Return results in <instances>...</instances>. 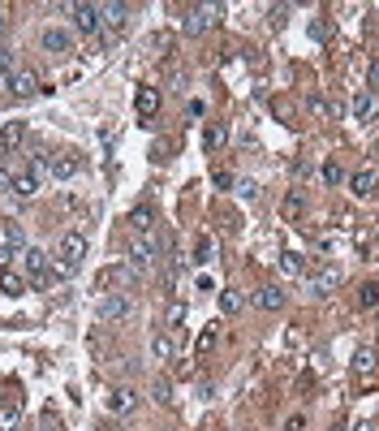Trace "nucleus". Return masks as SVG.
Here are the masks:
<instances>
[{"label": "nucleus", "mask_w": 379, "mask_h": 431, "mask_svg": "<svg viewBox=\"0 0 379 431\" xmlns=\"http://www.w3.org/2000/svg\"><path fill=\"white\" fill-rule=\"evenodd\" d=\"M39 43H43V52H47V57H65L69 48H73V35H69V31H61V27H47V31L39 35Z\"/></svg>", "instance_id": "9"}, {"label": "nucleus", "mask_w": 379, "mask_h": 431, "mask_svg": "<svg viewBox=\"0 0 379 431\" xmlns=\"http://www.w3.org/2000/svg\"><path fill=\"white\" fill-rule=\"evenodd\" d=\"M27 285H31V281H27L22 272H13V268H0V289H5V293H22Z\"/></svg>", "instance_id": "21"}, {"label": "nucleus", "mask_w": 379, "mask_h": 431, "mask_svg": "<svg viewBox=\"0 0 379 431\" xmlns=\"http://www.w3.org/2000/svg\"><path fill=\"white\" fill-rule=\"evenodd\" d=\"M353 431H375V427H371V423H358V427H353Z\"/></svg>", "instance_id": "42"}, {"label": "nucleus", "mask_w": 379, "mask_h": 431, "mask_svg": "<svg viewBox=\"0 0 379 431\" xmlns=\"http://www.w3.org/2000/svg\"><path fill=\"white\" fill-rule=\"evenodd\" d=\"M306 108H311L315 117H336V104H332V99H323V95H311Z\"/></svg>", "instance_id": "26"}, {"label": "nucleus", "mask_w": 379, "mask_h": 431, "mask_svg": "<svg viewBox=\"0 0 379 431\" xmlns=\"http://www.w3.org/2000/svg\"><path fill=\"white\" fill-rule=\"evenodd\" d=\"M17 250H27V233L17 220H0V268H9V259Z\"/></svg>", "instance_id": "5"}, {"label": "nucleus", "mask_w": 379, "mask_h": 431, "mask_svg": "<svg viewBox=\"0 0 379 431\" xmlns=\"http://www.w3.org/2000/svg\"><path fill=\"white\" fill-rule=\"evenodd\" d=\"M281 272L297 281V276H306V259H302V255H293V250H289V255H281Z\"/></svg>", "instance_id": "24"}, {"label": "nucleus", "mask_w": 379, "mask_h": 431, "mask_svg": "<svg viewBox=\"0 0 379 431\" xmlns=\"http://www.w3.org/2000/svg\"><path fill=\"white\" fill-rule=\"evenodd\" d=\"M5 87L17 95V99H31V95H39L43 91V82H39V73L31 69V65H17L9 78H5Z\"/></svg>", "instance_id": "6"}, {"label": "nucleus", "mask_w": 379, "mask_h": 431, "mask_svg": "<svg viewBox=\"0 0 379 431\" xmlns=\"http://www.w3.org/2000/svg\"><path fill=\"white\" fill-rule=\"evenodd\" d=\"M181 323H186V307L172 302V307H168V328H181Z\"/></svg>", "instance_id": "32"}, {"label": "nucleus", "mask_w": 379, "mask_h": 431, "mask_svg": "<svg viewBox=\"0 0 379 431\" xmlns=\"http://www.w3.org/2000/svg\"><path fill=\"white\" fill-rule=\"evenodd\" d=\"M78 168H82V156H78V151H61V156L47 164V173H52L57 182H69V177H78Z\"/></svg>", "instance_id": "11"}, {"label": "nucleus", "mask_w": 379, "mask_h": 431, "mask_svg": "<svg viewBox=\"0 0 379 431\" xmlns=\"http://www.w3.org/2000/svg\"><path fill=\"white\" fill-rule=\"evenodd\" d=\"M69 13H73V31L78 35H99V27H104V17H99V5H69Z\"/></svg>", "instance_id": "7"}, {"label": "nucleus", "mask_w": 379, "mask_h": 431, "mask_svg": "<svg viewBox=\"0 0 379 431\" xmlns=\"http://www.w3.org/2000/svg\"><path fill=\"white\" fill-rule=\"evenodd\" d=\"M211 255H216V246H211V238H203L198 242V263H211Z\"/></svg>", "instance_id": "34"}, {"label": "nucleus", "mask_w": 379, "mask_h": 431, "mask_svg": "<svg viewBox=\"0 0 379 431\" xmlns=\"http://www.w3.org/2000/svg\"><path fill=\"white\" fill-rule=\"evenodd\" d=\"M353 367H358V371H371V367H375V349H358V358H353Z\"/></svg>", "instance_id": "33"}, {"label": "nucleus", "mask_w": 379, "mask_h": 431, "mask_svg": "<svg viewBox=\"0 0 379 431\" xmlns=\"http://www.w3.org/2000/svg\"><path fill=\"white\" fill-rule=\"evenodd\" d=\"M224 143V130H220V125H211V130H207V151H216Z\"/></svg>", "instance_id": "35"}, {"label": "nucleus", "mask_w": 379, "mask_h": 431, "mask_svg": "<svg viewBox=\"0 0 379 431\" xmlns=\"http://www.w3.org/2000/svg\"><path fill=\"white\" fill-rule=\"evenodd\" d=\"M57 259L65 263V272H73V268L87 259V238H82L78 229H65V233L57 238Z\"/></svg>", "instance_id": "3"}, {"label": "nucleus", "mask_w": 379, "mask_h": 431, "mask_svg": "<svg viewBox=\"0 0 379 431\" xmlns=\"http://www.w3.org/2000/svg\"><path fill=\"white\" fill-rule=\"evenodd\" d=\"M349 190H353V194H358V198H371V194L379 190V168H375V164H366V168H358V173H353V177H349Z\"/></svg>", "instance_id": "10"}, {"label": "nucleus", "mask_w": 379, "mask_h": 431, "mask_svg": "<svg viewBox=\"0 0 379 431\" xmlns=\"http://www.w3.org/2000/svg\"><path fill=\"white\" fill-rule=\"evenodd\" d=\"M336 285H341V272H319L315 281H311V293H315V298H327Z\"/></svg>", "instance_id": "20"}, {"label": "nucleus", "mask_w": 379, "mask_h": 431, "mask_svg": "<svg viewBox=\"0 0 379 431\" xmlns=\"http://www.w3.org/2000/svg\"><path fill=\"white\" fill-rule=\"evenodd\" d=\"M216 337H220V328H203V333H198V345H194V349H198V353H207V349L216 345Z\"/></svg>", "instance_id": "29"}, {"label": "nucleus", "mask_w": 379, "mask_h": 431, "mask_svg": "<svg viewBox=\"0 0 379 431\" xmlns=\"http://www.w3.org/2000/svg\"><path fill=\"white\" fill-rule=\"evenodd\" d=\"M13 194H17V198L39 194V168H17V173H13Z\"/></svg>", "instance_id": "14"}, {"label": "nucleus", "mask_w": 379, "mask_h": 431, "mask_svg": "<svg viewBox=\"0 0 379 431\" xmlns=\"http://www.w3.org/2000/svg\"><path fill=\"white\" fill-rule=\"evenodd\" d=\"M17 69V61H13V52H9V48L5 43H0V78H9V73Z\"/></svg>", "instance_id": "30"}, {"label": "nucleus", "mask_w": 379, "mask_h": 431, "mask_svg": "<svg viewBox=\"0 0 379 431\" xmlns=\"http://www.w3.org/2000/svg\"><path fill=\"white\" fill-rule=\"evenodd\" d=\"M285 431H306V418H302V414H297V418H289V427H285Z\"/></svg>", "instance_id": "40"}, {"label": "nucleus", "mask_w": 379, "mask_h": 431, "mask_svg": "<svg viewBox=\"0 0 379 431\" xmlns=\"http://www.w3.org/2000/svg\"><path fill=\"white\" fill-rule=\"evenodd\" d=\"M285 216H302V198H297V194L285 198Z\"/></svg>", "instance_id": "36"}, {"label": "nucleus", "mask_w": 379, "mask_h": 431, "mask_svg": "<svg viewBox=\"0 0 379 431\" xmlns=\"http://www.w3.org/2000/svg\"><path fill=\"white\" fill-rule=\"evenodd\" d=\"M130 263L160 268V233H130Z\"/></svg>", "instance_id": "2"}, {"label": "nucleus", "mask_w": 379, "mask_h": 431, "mask_svg": "<svg viewBox=\"0 0 379 431\" xmlns=\"http://www.w3.org/2000/svg\"><path fill=\"white\" fill-rule=\"evenodd\" d=\"M250 302H255L259 311H285L289 293H285L281 285H263V289H255V293H250Z\"/></svg>", "instance_id": "8"}, {"label": "nucleus", "mask_w": 379, "mask_h": 431, "mask_svg": "<svg viewBox=\"0 0 379 431\" xmlns=\"http://www.w3.org/2000/svg\"><path fill=\"white\" fill-rule=\"evenodd\" d=\"M22 138H27V121H9L5 130H0V143H5V147H17Z\"/></svg>", "instance_id": "23"}, {"label": "nucleus", "mask_w": 379, "mask_h": 431, "mask_svg": "<svg viewBox=\"0 0 379 431\" xmlns=\"http://www.w3.org/2000/svg\"><path fill=\"white\" fill-rule=\"evenodd\" d=\"M5 35H9V17H5V13H0V39H5Z\"/></svg>", "instance_id": "41"}, {"label": "nucleus", "mask_w": 379, "mask_h": 431, "mask_svg": "<svg viewBox=\"0 0 379 431\" xmlns=\"http://www.w3.org/2000/svg\"><path fill=\"white\" fill-rule=\"evenodd\" d=\"M366 91H375L379 95V61L371 65V73H366Z\"/></svg>", "instance_id": "37"}, {"label": "nucleus", "mask_w": 379, "mask_h": 431, "mask_svg": "<svg viewBox=\"0 0 379 431\" xmlns=\"http://www.w3.org/2000/svg\"><path fill=\"white\" fill-rule=\"evenodd\" d=\"M151 358L168 363V358H172V341H168V337H151Z\"/></svg>", "instance_id": "27"}, {"label": "nucleus", "mask_w": 379, "mask_h": 431, "mask_svg": "<svg viewBox=\"0 0 379 431\" xmlns=\"http://www.w3.org/2000/svg\"><path fill=\"white\" fill-rule=\"evenodd\" d=\"M134 104H138V112H142V117H156V112H160V91H156V87H138Z\"/></svg>", "instance_id": "17"}, {"label": "nucleus", "mask_w": 379, "mask_h": 431, "mask_svg": "<svg viewBox=\"0 0 379 431\" xmlns=\"http://www.w3.org/2000/svg\"><path fill=\"white\" fill-rule=\"evenodd\" d=\"M198 431H220V427H198Z\"/></svg>", "instance_id": "43"}, {"label": "nucleus", "mask_w": 379, "mask_h": 431, "mask_svg": "<svg viewBox=\"0 0 379 431\" xmlns=\"http://www.w3.org/2000/svg\"><path fill=\"white\" fill-rule=\"evenodd\" d=\"M22 268H27V281L35 289H52V259H47V250L27 246L22 250Z\"/></svg>", "instance_id": "1"}, {"label": "nucleus", "mask_w": 379, "mask_h": 431, "mask_svg": "<svg viewBox=\"0 0 379 431\" xmlns=\"http://www.w3.org/2000/svg\"><path fill=\"white\" fill-rule=\"evenodd\" d=\"M99 17H104V27L121 31V27H125V17H130V5H99Z\"/></svg>", "instance_id": "19"}, {"label": "nucleus", "mask_w": 379, "mask_h": 431, "mask_svg": "<svg viewBox=\"0 0 379 431\" xmlns=\"http://www.w3.org/2000/svg\"><path fill=\"white\" fill-rule=\"evenodd\" d=\"M117 281H121V285H130V281H134V272L125 268V263H112V268H104V272L95 276V289L104 293V289H108V285H117Z\"/></svg>", "instance_id": "15"}, {"label": "nucleus", "mask_w": 379, "mask_h": 431, "mask_svg": "<svg viewBox=\"0 0 379 431\" xmlns=\"http://www.w3.org/2000/svg\"><path fill=\"white\" fill-rule=\"evenodd\" d=\"M134 405H138V393H134V388H112V393H108V410H112V414H134Z\"/></svg>", "instance_id": "16"}, {"label": "nucleus", "mask_w": 379, "mask_h": 431, "mask_svg": "<svg viewBox=\"0 0 379 431\" xmlns=\"http://www.w3.org/2000/svg\"><path fill=\"white\" fill-rule=\"evenodd\" d=\"M95 311H99V319H125V315H130V298H125V293H104Z\"/></svg>", "instance_id": "12"}, {"label": "nucleus", "mask_w": 379, "mask_h": 431, "mask_svg": "<svg viewBox=\"0 0 379 431\" xmlns=\"http://www.w3.org/2000/svg\"><path fill=\"white\" fill-rule=\"evenodd\" d=\"M220 17H224V5H194V9H186V17H181V31H186V35H203L207 27H216Z\"/></svg>", "instance_id": "4"}, {"label": "nucleus", "mask_w": 379, "mask_h": 431, "mask_svg": "<svg viewBox=\"0 0 379 431\" xmlns=\"http://www.w3.org/2000/svg\"><path fill=\"white\" fill-rule=\"evenodd\" d=\"M17 418H22V401H5V405H0V431H13Z\"/></svg>", "instance_id": "22"}, {"label": "nucleus", "mask_w": 379, "mask_h": 431, "mask_svg": "<svg viewBox=\"0 0 379 431\" xmlns=\"http://www.w3.org/2000/svg\"><path fill=\"white\" fill-rule=\"evenodd\" d=\"M0 194H13V177L5 168H0Z\"/></svg>", "instance_id": "38"}, {"label": "nucleus", "mask_w": 379, "mask_h": 431, "mask_svg": "<svg viewBox=\"0 0 379 431\" xmlns=\"http://www.w3.org/2000/svg\"><path fill=\"white\" fill-rule=\"evenodd\" d=\"M358 302H362V311H375V307H379V285H362Z\"/></svg>", "instance_id": "28"}, {"label": "nucleus", "mask_w": 379, "mask_h": 431, "mask_svg": "<svg viewBox=\"0 0 379 431\" xmlns=\"http://www.w3.org/2000/svg\"><path fill=\"white\" fill-rule=\"evenodd\" d=\"M323 182H327V186H341V182H345L341 164H323Z\"/></svg>", "instance_id": "31"}, {"label": "nucleus", "mask_w": 379, "mask_h": 431, "mask_svg": "<svg viewBox=\"0 0 379 431\" xmlns=\"http://www.w3.org/2000/svg\"><path fill=\"white\" fill-rule=\"evenodd\" d=\"M379 117V95L375 91H358L353 95V121H375Z\"/></svg>", "instance_id": "13"}, {"label": "nucleus", "mask_w": 379, "mask_h": 431, "mask_svg": "<svg viewBox=\"0 0 379 431\" xmlns=\"http://www.w3.org/2000/svg\"><path fill=\"white\" fill-rule=\"evenodd\" d=\"M241 307H246V298H241V293H233V289H224V293H220V311H224V315H237Z\"/></svg>", "instance_id": "25"}, {"label": "nucleus", "mask_w": 379, "mask_h": 431, "mask_svg": "<svg viewBox=\"0 0 379 431\" xmlns=\"http://www.w3.org/2000/svg\"><path fill=\"white\" fill-rule=\"evenodd\" d=\"M130 233H156V212H151V207H134L130 212Z\"/></svg>", "instance_id": "18"}, {"label": "nucleus", "mask_w": 379, "mask_h": 431, "mask_svg": "<svg viewBox=\"0 0 379 431\" xmlns=\"http://www.w3.org/2000/svg\"><path fill=\"white\" fill-rule=\"evenodd\" d=\"M156 401H172V397H168V379H160V384H156Z\"/></svg>", "instance_id": "39"}]
</instances>
